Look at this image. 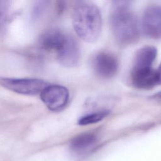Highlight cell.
Instances as JSON below:
<instances>
[{"label":"cell","instance_id":"3","mask_svg":"<svg viewBox=\"0 0 161 161\" xmlns=\"http://www.w3.org/2000/svg\"><path fill=\"white\" fill-rule=\"evenodd\" d=\"M0 85L13 92L25 94L35 95L40 94L48 84L39 79H18L0 77Z\"/></svg>","mask_w":161,"mask_h":161},{"label":"cell","instance_id":"12","mask_svg":"<svg viewBox=\"0 0 161 161\" xmlns=\"http://www.w3.org/2000/svg\"><path fill=\"white\" fill-rule=\"evenodd\" d=\"M11 2L0 0V34H4L8 25Z\"/></svg>","mask_w":161,"mask_h":161},{"label":"cell","instance_id":"1","mask_svg":"<svg viewBox=\"0 0 161 161\" xmlns=\"http://www.w3.org/2000/svg\"><path fill=\"white\" fill-rule=\"evenodd\" d=\"M128 1H113L110 26L116 41L121 45H130L139 37V26L135 15L130 9Z\"/></svg>","mask_w":161,"mask_h":161},{"label":"cell","instance_id":"9","mask_svg":"<svg viewBox=\"0 0 161 161\" xmlns=\"http://www.w3.org/2000/svg\"><path fill=\"white\" fill-rule=\"evenodd\" d=\"M157 50L153 46H145L140 48L135 55L131 70H144L152 69Z\"/></svg>","mask_w":161,"mask_h":161},{"label":"cell","instance_id":"5","mask_svg":"<svg viewBox=\"0 0 161 161\" xmlns=\"http://www.w3.org/2000/svg\"><path fill=\"white\" fill-rule=\"evenodd\" d=\"M143 33L153 39L161 38V6H150L144 11L141 22Z\"/></svg>","mask_w":161,"mask_h":161},{"label":"cell","instance_id":"6","mask_svg":"<svg viewBox=\"0 0 161 161\" xmlns=\"http://www.w3.org/2000/svg\"><path fill=\"white\" fill-rule=\"evenodd\" d=\"M92 62L95 72L103 78H111L118 70L119 63L117 58L109 52H98L94 56Z\"/></svg>","mask_w":161,"mask_h":161},{"label":"cell","instance_id":"15","mask_svg":"<svg viewBox=\"0 0 161 161\" xmlns=\"http://www.w3.org/2000/svg\"><path fill=\"white\" fill-rule=\"evenodd\" d=\"M156 96H157V97H158L161 98V92H160L157 93V94H156Z\"/></svg>","mask_w":161,"mask_h":161},{"label":"cell","instance_id":"4","mask_svg":"<svg viewBox=\"0 0 161 161\" xmlns=\"http://www.w3.org/2000/svg\"><path fill=\"white\" fill-rule=\"evenodd\" d=\"M40 98L45 106L51 111L63 109L69 99V90L62 85H48L40 93Z\"/></svg>","mask_w":161,"mask_h":161},{"label":"cell","instance_id":"2","mask_svg":"<svg viewBox=\"0 0 161 161\" xmlns=\"http://www.w3.org/2000/svg\"><path fill=\"white\" fill-rule=\"evenodd\" d=\"M72 25L80 39L89 43L96 41L102 29V17L99 9L91 2H77L73 11Z\"/></svg>","mask_w":161,"mask_h":161},{"label":"cell","instance_id":"7","mask_svg":"<svg viewBox=\"0 0 161 161\" xmlns=\"http://www.w3.org/2000/svg\"><path fill=\"white\" fill-rule=\"evenodd\" d=\"M59 63L67 67L76 66L80 60V52L77 41L68 35L60 49L56 53Z\"/></svg>","mask_w":161,"mask_h":161},{"label":"cell","instance_id":"11","mask_svg":"<svg viewBox=\"0 0 161 161\" xmlns=\"http://www.w3.org/2000/svg\"><path fill=\"white\" fill-rule=\"evenodd\" d=\"M96 142V137L94 134L86 133L74 137L71 142V148L77 152L82 151L94 145Z\"/></svg>","mask_w":161,"mask_h":161},{"label":"cell","instance_id":"13","mask_svg":"<svg viewBox=\"0 0 161 161\" xmlns=\"http://www.w3.org/2000/svg\"><path fill=\"white\" fill-rule=\"evenodd\" d=\"M109 111L108 110H103L94 113H92L84 116H82L78 120V124L79 125H87L91 124L96 123L101 121L108 115H109Z\"/></svg>","mask_w":161,"mask_h":161},{"label":"cell","instance_id":"8","mask_svg":"<svg viewBox=\"0 0 161 161\" xmlns=\"http://www.w3.org/2000/svg\"><path fill=\"white\" fill-rule=\"evenodd\" d=\"M68 34L57 28H52L46 31L40 39V45L46 51L57 53L65 42Z\"/></svg>","mask_w":161,"mask_h":161},{"label":"cell","instance_id":"14","mask_svg":"<svg viewBox=\"0 0 161 161\" xmlns=\"http://www.w3.org/2000/svg\"><path fill=\"white\" fill-rule=\"evenodd\" d=\"M157 79H158V83L161 84V64L157 70Z\"/></svg>","mask_w":161,"mask_h":161},{"label":"cell","instance_id":"10","mask_svg":"<svg viewBox=\"0 0 161 161\" xmlns=\"http://www.w3.org/2000/svg\"><path fill=\"white\" fill-rule=\"evenodd\" d=\"M130 77L133 85L138 89H148L158 84L157 70L153 69L147 71H131Z\"/></svg>","mask_w":161,"mask_h":161}]
</instances>
